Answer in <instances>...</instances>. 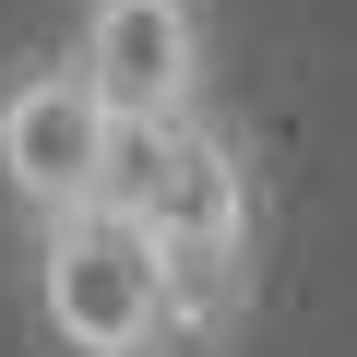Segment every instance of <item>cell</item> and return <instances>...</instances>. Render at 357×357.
I'll list each match as a JSON object with an SVG mask.
<instances>
[{"instance_id": "277c9868", "label": "cell", "mask_w": 357, "mask_h": 357, "mask_svg": "<svg viewBox=\"0 0 357 357\" xmlns=\"http://www.w3.org/2000/svg\"><path fill=\"white\" fill-rule=\"evenodd\" d=\"M72 60L96 72V96L119 107V131H178L203 119L215 84V13L203 0H84L72 13Z\"/></svg>"}, {"instance_id": "7a4b0ae2", "label": "cell", "mask_w": 357, "mask_h": 357, "mask_svg": "<svg viewBox=\"0 0 357 357\" xmlns=\"http://www.w3.org/2000/svg\"><path fill=\"white\" fill-rule=\"evenodd\" d=\"M24 310H36L48 357H178V274H167V238L143 227L131 191L36 227Z\"/></svg>"}, {"instance_id": "6da1fadb", "label": "cell", "mask_w": 357, "mask_h": 357, "mask_svg": "<svg viewBox=\"0 0 357 357\" xmlns=\"http://www.w3.org/2000/svg\"><path fill=\"white\" fill-rule=\"evenodd\" d=\"M119 191H131L143 227L167 238L178 357H215V345L250 321V298H262V178H250V143L203 107V119H178V131H143Z\"/></svg>"}, {"instance_id": "3957f363", "label": "cell", "mask_w": 357, "mask_h": 357, "mask_svg": "<svg viewBox=\"0 0 357 357\" xmlns=\"http://www.w3.org/2000/svg\"><path fill=\"white\" fill-rule=\"evenodd\" d=\"M119 178H131V131L84 60H13L0 72V203L24 215V238L107 203Z\"/></svg>"}]
</instances>
